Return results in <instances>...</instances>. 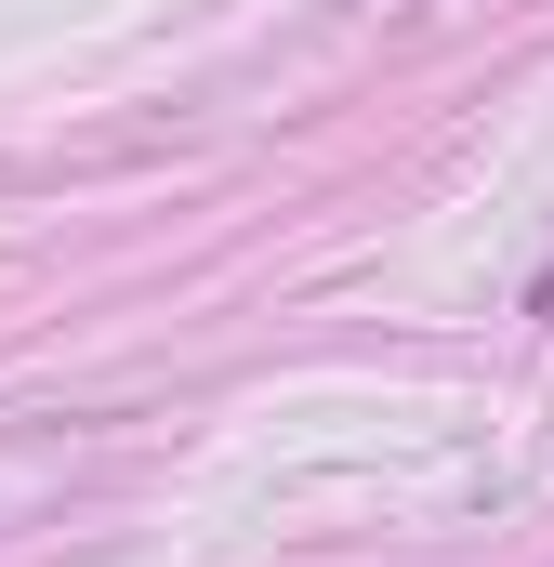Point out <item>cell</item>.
<instances>
[]
</instances>
